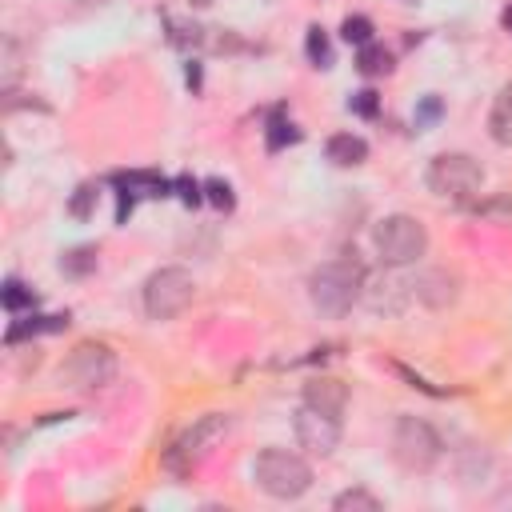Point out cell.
<instances>
[{
    "label": "cell",
    "mask_w": 512,
    "mask_h": 512,
    "mask_svg": "<svg viewBox=\"0 0 512 512\" xmlns=\"http://www.w3.org/2000/svg\"><path fill=\"white\" fill-rule=\"evenodd\" d=\"M252 480L272 500H300L312 488V464L288 448H264L252 460Z\"/></svg>",
    "instance_id": "obj_1"
},
{
    "label": "cell",
    "mask_w": 512,
    "mask_h": 512,
    "mask_svg": "<svg viewBox=\"0 0 512 512\" xmlns=\"http://www.w3.org/2000/svg\"><path fill=\"white\" fill-rule=\"evenodd\" d=\"M228 432V416L224 412H208V416H200L176 444H172V452H168V464H176V468H188V464H200L216 444H220V436Z\"/></svg>",
    "instance_id": "obj_9"
},
{
    "label": "cell",
    "mask_w": 512,
    "mask_h": 512,
    "mask_svg": "<svg viewBox=\"0 0 512 512\" xmlns=\"http://www.w3.org/2000/svg\"><path fill=\"white\" fill-rule=\"evenodd\" d=\"M356 68H360L364 76H388V72H392V52L372 40V44L356 48Z\"/></svg>",
    "instance_id": "obj_15"
},
{
    "label": "cell",
    "mask_w": 512,
    "mask_h": 512,
    "mask_svg": "<svg viewBox=\"0 0 512 512\" xmlns=\"http://www.w3.org/2000/svg\"><path fill=\"white\" fill-rule=\"evenodd\" d=\"M424 184L444 200H472L484 184V168L468 152H440V156H432Z\"/></svg>",
    "instance_id": "obj_5"
},
{
    "label": "cell",
    "mask_w": 512,
    "mask_h": 512,
    "mask_svg": "<svg viewBox=\"0 0 512 512\" xmlns=\"http://www.w3.org/2000/svg\"><path fill=\"white\" fill-rule=\"evenodd\" d=\"M460 296V280L448 268H420L412 276V300H420L424 308H448Z\"/></svg>",
    "instance_id": "obj_11"
},
{
    "label": "cell",
    "mask_w": 512,
    "mask_h": 512,
    "mask_svg": "<svg viewBox=\"0 0 512 512\" xmlns=\"http://www.w3.org/2000/svg\"><path fill=\"white\" fill-rule=\"evenodd\" d=\"M372 244H376L380 264L408 268V264H416V260L428 252V232H424V224H420L416 216L392 212V216H384V220L372 228Z\"/></svg>",
    "instance_id": "obj_3"
},
{
    "label": "cell",
    "mask_w": 512,
    "mask_h": 512,
    "mask_svg": "<svg viewBox=\"0 0 512 512\" xmlns=\"http://www.w3.org/2000/svg\"><path fill=\"white\" fill-rule=\"evenodd\" d=\"M304 404L316 408V412H324V416H336V420H340V412L348 408V384L336 380V376H312V380L304 384Z\"/></svg>",
    "instance_id": "obj_12"
},
{
    "label": "cell",
    "mask_w": 512,
    "mask_h": 512,
    "mask_svg": "<svg viewBox=\"0 0 512 512\" xmlns=\"http://www.w3.org/2000/svg\"><path fill=\"white\" fill-rule=\"evenodd\" d=\"M332 508H336V512H384V500L372 496L368 488H348V492H340V496L332 500Z\"/></svg>",
    "instance_id": "obj_16"
},
{
    "label": "cell",
    "mask_w": 512,
    "mask_h": 512,
    "mask_svg": "<svg viewBox=\"0 0 512 512\" xmlns=\"http://www.w3.org/2000/svg\"><path fill=\"white\" fill-rule=\"evenodd\" d=\"M360 280L364 272L352 260H328L308 276V300L324 316H344L360 300Z\"/></svg>",
    "instance_id": "obj_2"
},
{
    "label": "cell",
    "mask_w": 512,
    "mask_h": 512,
    "mask_svg": "<svg viewBox=\"0 0 512 512\" xmlns=\"http://www.w3.org/2000/svg\"><path fill=\"white\" fill-rule=\"evenodd\" d=\"M92 200H96V188H92V184H80V188H76V196H72V204H68V212L84 220V216L92 212Z\"/></svg>",
    "instance_id": "obj_21"
},
{
    "label": "cell",
    "mask_w": 512,
    "mask_h": 512,
    "mask_svg": "<svg viewBox=\"0 0 512 512\" xmlns=\"http://www.w3.org/2000/svg\"><path fill=\"white\" fill-rule=\"evenodd\" d=\"M96 268V248H72L64 260H60V272L64 276H88Z\"/></svg>",
    "instance_id": "obj_19"
},
{
    "label": "cell",
    "mask_w": 512,
    "mask_h": 512,
    "mask_svg": "<svg viewBox=\"0 0 512 512\" xmlns=\"http://www.w3.org/2000/svg\"><path fill=\"white\" fill-rule=\"evenodd\" d=\"M304 52H308V60H312L316 68H328V64H332V44H328V36H324V28H308V40H304Z\"/></svg>",
    "instance_id": "obj_18"
},
{
    "label": "cell",
    "mask_w": 512,
    "mask_h": 512,
    "mask_svg": "<svg viewBox=\"0 0 512 512\" xmlns=\"http://www.w3.org/2000/svg\"><path fill=\"white\" fill-rule=\"evenodd\" d=\"M292 432H296V444L308 452V456H332L336 444H340V420L336 416H324L308 404L296 408L292 416Z\"/></svg>",
    "instance_id": "obj_10"
},
{
    "label": "cell",
    "mask_w": 512,
    "mask_h": 512,
    "mask_svg": "<svg viewBox=\"0 0 512 512\" xmlns=\"http://www.w3.org/2000/svg\"><path fill=\"white\" fill-rule=\"evenodd\" d=\"M324 152H328V160L336 168H356V164L368 160V140L356 136V132H336V136H328Z\"/></svg>",
    "instance_id": "obj_13"
},
{
    "label": "cell",
    "mask_w": 512,
    "mask_h": 512,
    "mask_svg": "<svg viewBox=\"0 0 512 512\" xmlns=\"http://www.w3.org/2000/svg\"><path fill=\"white\" fill-rule=\"evenodd\" d=\"M192 300H196V280H192V272L180 268V264L156 268V272L144 280V312H148L152 320H172V316H180Z\"/></svg>",
    "instance_id": "obj_6"
},
{
    "label": "cell",
    "mask_w": 512,
    "mask_h": 512,
    "mask_svg": "<svg viewBox=\"0 0 512 512\" xmlns=\"http://www.w3.org/2000/svg\"><path fill=\"white\" fill-rule=\"evenodd\" d=\"M432 116H440V100H436V96L424 100V108L416 112V124H424V120H432Z\"/></svg>",
    "instance_id": "obj_24"
},
{
    "label": "cell",
    "mask_w": 512,
    "mask_h": 512,
    "mask_svg": "<svg viewBox=\"0 0 512 512\" xmlns=\"http://www.w3.org/2000/svg\"><path fill=\"white\" fill-rule=\"evenodd\" d=\"M116 376V352L100 340H84L68 352V360L60 364V380H68V388L76 392H96L104 384H112Z\"/></svg>",
    "instance_id": "obj_7"
},
{
    "label": "cell",
    "mask_w": 512,
    "mask_h": 512,
    "mask_svg": "<svg viewBox=\"0 0 512 512\" xmlns=\"http://www.w3.org/2000/svg\"><path fill=\"white\" fill-rule=\"evenodd\" d=\"M340 40H344V44H356V48L372 44V20H368V16H344Z\"/></svg>",
    "instance_id": "obj_17"
},
{
    "label": "cell",
    "mask_w": 512,
    "mask_h": 512,
    "mask_svg": "<svg viewBox=\"0 0 512 512\" xmlns=\"http://www.w3.org/2000/svg\"><path fill=\"white\" fill-rule=\"evenodd\" d=\"M348 108H352V112H360V116H372V112H376V92H372V88L356 92V96L348 100Z\"/></svg>",
    "instance_id": "obj_23"
},
{
    "label": "cell",
    "mask_w": 512,
    "mask_h": 512,
    "mask_svg": "<svg viewBox=\"0 0 512 512\" xmlns=\"http://www.w3.org/2000/svg\"><path fill=\"white\" fill-rule=\"evenodd\" d=\"M408 300H412V280H404L392 264H384V268H376L360 280V304L372 308V312L396 316V312L408 308Z\"/></svg>",
    "instance_id": "obj_8"
},
{
    "label": "cell",
    "mask_w": 512,
    "mask_h": 512,
    "mask_svg": "<svg viewBox=\"0 0 512 512\" xmlns=\"http://www.w3.org/2000/svg\"><path fill=\"white\" fill-rule=\"evenodd\" d=\"M392 456L408 472H432L436 460L444 456V440H440V432L428 420L400 416L396 428H392Z\"/></svg>",
    "instance_id": "obj_4"
},
{
    "label": "cell",
    "mask_w": 512,
    "mask_h": 512,
    "mask_svg": "<svg viewBox=\"0 0 512 512\" xmlns=\"http://www.w3.org/2000/svg\"><path fill=\"white\" fill-rule=\"evenodd\" d=\"M204 188H208V200H212L216 208H232V188H228L224 180H208Z\"/></svg>",
    "instance_id": "obj_22"
},
{
    "label": "cell",
    "mask_w": 512,
    "mask_h": 512,
    "mask_svg": "<svg viewBox=\"0 0 512 512\" xmlns=\"http://www.w3.org/2000/svg\"><path fill=\"white\" fill-rule=\"evenodd\" d=\"M500 24H504V28L512 32V8H504V12H500Z\"/></svg>",
    "instance_id": "obj_25"
},
{
    "label": "cell",
    "mask_w": 512,
    "mask_h": 512,
    "mask_svg": "<svg viewBox=\"0 0 512 512\" xmlns=\"http://www.w3.org/2000/svg\"><path fill=\"white\" fill-rule=\"evenodd\" d=\"M36 304V296H32V288H24L16 276L4 284V308L8 312H20V308H32Z\"/></svg>",
    "instance_id": "obj_20"
},
{
    "label": "cell",
    "mask_w": 512,
    "mask_h": 512,
    "mask_svg": "<svg viewBox=\"0 0 512 512\" xmlns=\"http://www.w3.org/2000/svg\"><path fill=\"white\" fill-rule=\"evenodd\" d=\"M488 136L496 144H512V80L496 92L492 112H488Z\"/></svg>",
    "instance_id": "obj_14"
}]
</instances>
